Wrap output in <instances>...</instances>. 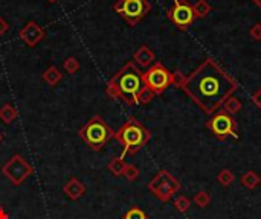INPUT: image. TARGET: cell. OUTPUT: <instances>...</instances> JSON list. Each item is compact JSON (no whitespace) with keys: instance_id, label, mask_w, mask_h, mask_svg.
<instances>
[{"instance_id":"obj_1","label":"cell","mask_w":261,"mask_h":219,"mask_svg":"<svg viewBox=\"0 0 261 219\" xmlns=\"http://www.w3.org/2000/svg\"><path fill=\"white\" fill-rule=\"evenodd\" d=\"M182 88L206 114L212 116L239 85L214 60L208 58L186 78Z\"/></svg>"},{"instance_id":"obj_2","label":"cell","mask_w":261,"mask_h":219,"mask_svg":"<svg viewBox=\"0 0 261 219\" xmlns=\"http://www.w3.org/2000/svg\"><path fill=\"white\" fill-rule=\"evenodd\" d=\"M142 87H144L142 72L133 61H129L109 81L106 87V94L110 99H120L127 105H134L137 104V94Z\"/></svg>"},{"instance_id":"obj_3","label":"cell","mask_w":261,"mask_h":219,"mask_svg":"<svg viewBox=\"0 0 261 219\" xmlns=\"http://www.w3.org/2000/svg\"><path fill=\"white\" fill-rule=\"evenodd\" d=\"M151 134L150 131L137 122L136 119H129L126 124L115 133V139L124 146V151L121 154V158L126 157V154H137L144 146L148 143Z\"/></svg>"},{"instance_id":"obj_4","label":"cell","mask_w":261,"mask_h":219,"mask_svg":"<svg viewBox=\"0 0 261 219\" xmlns=\"http://www.w3.org/2000/svg\"><path fill=\"white\" fill-rule=\"evenodd\" d=\"M80 139L92 151H101L115 137V131L107 125L101 116H92L78 131Z\"/></svg>"},{"instance_id":"obj_5","label":"cell","mask_w":261,"mask_h":219,"mask_svg":"<svg viewBox=\"0 0 261 219\" xmlns=\"http://www.w3.org/2000/svg\"><path fill=\"white\" fill-rule=\"evenodd\" d=\"M206 127L211 134L219 140L235 139L239 140V131H237V122L234 116L226 113L225 110H219L211 116L206 122Z\"/></svg>"},{"instance_id":"obj_6","label":"cell","mask_w":261,"mask_h":219,"mask_svg":"<svg viewBox=\"0 0 261 219\" xmlns=\"http://www.w3.org/2000/svg\"><path fill=\"white\" fill-rule=\"evenodd\" d=\"M180 187L179 180H176L168 170H159L156 177L148 183V190L162 203L170 201L173 195L180 190Z\"/></svg>"},{"instance_id":"obj_7","label":"cell","mask_w":261,"mask_h":219,"mask_svg":"<svg viewBox=\"0 0 261 219\" xmlns=\"http://www.w3.org/2000/svg\"><path fill=\"white\" fill-rule=\"evenodd\" d=\"M113 9L116 14H120L130 26H136V24L151 11V5L148 0H118L113 5Z\"/></svg>"},{"instance_id":"obj_8","label":"cell","mask_w":261,"mask_h":219,"mask_svg":"<svg viewBox=\"0 0 261 219\" xmlns=\"http://www.w3.org/2000/svg\"><path fill=\"white\" fill-rule=\"evenodd\" d=\"M171 79L173 73L162 63H154L151 67L147 69L145 73H142V82L154 94H160L167 90L171 85Z\"/></svg>"},{"instance_id":"obj_9","label":"cell","mask_w":261,"mask_h":219,"mask_svg":"<svg viewBox=\"0 0 261 219\" xmlns=\"http://www.w3.org/2000/svg\"><path fill=\"white\" fill-rule=\"evenodd\" d=\"M3 175L14 184V186H20L21 183H25V180L28 177L32 175L34 169L32 166L25 160V157L20 154H14L2 167Z\"/></svg>"},{"instance_id":"obj_10","label":"cell","mask_w":261,"mask_h":219,"mask_svg":"<svg viewBox=\"0 0 261 219\" xmlns=\"http://www.w3.org/2000/svg\"><path fill=\"white\" fill-rule=\"evenodd\" d=\"M168 18L177 29L186 31L194 23L196 17L189 2H186V0H173V6L168 11Z\"/></svg>"},{"instance_id":"obj_11","label":"cell","mask_w":261,"mask_h":219,"mask_svg":"<svg viewBox=\"0 0 261 219\" xmlns=\"http://www.w3.org/2000/svg\"><path fill=\"white\" fill-rule=\"evenodd\" d=\"M43 38H44V29L37 21L31 20L20 29V40L29 47H35Z\"/></svg>"},{"instance_id":"obj_12","label":"cell","mask_w":261,"mask_h":219,"mask_svg":"<svg viewBox=\"0 0 261 219\" xmlns=\"http://www.w3.org/2000/svg\"><path fill=\"white\" fill-rule=\"evenodd\" d=\"M154 52L148 46H140L137 51L134 52L133 55V61L139 66V67H144V69H148L154 64Z\"/></svg>"},{"instance_id":"obj_13","label":"cell","mask_w":261,"mask_h":219,"mask_svg":"<svg viewBox=\"0 0 261 219\" xmlns=\"http://www.w3.org/2000/svg\"><path fill=\"white\" fill-rule=\"evenodd\" d=\"M63 192L67 195L70 200H80L83 195L86 193V186L78 178H70L63 186Z\"/></svg>"},{"instance_id":"obj_14","label":"cell","mask_w":261,"mask_h":219,"mask_svg":"<svg viewBox=\"0 0 261 219\" xmlns=\"http://www.w3.org/2000/svg\"><path fill=\"white\" fill-rule=\"evenodd\" d=\"M61 79H63V75H61V72L55 66H51L49 69L43 73V81L47 85H51V87H55Z\"/></svg>"},{"instance_id":"obj_15","label":"cell","mask_w":261,"mask_h":219,"mask_svg":"<svg viewBox=\"0 0 261 219\" xmlns=\"http://www.w3.org/2000/svg\"><path fill=\"white\" fill-rule=\"evenodd\" d=\"M17 116H18V113L12 104H5L2 108H0V120H2L5 125H11L17 119Z\"/></svg>"},{"instance_id":"obj_16","label":"cell","mask_w":261,"mask_h":219,"mask_svg":"<svg viewBox=\"0 0 261 219\" xmlns=\"http://www.w3.org/2000/svg\"><path fill=\"white\" fill-rule=\"evenodd\" d=\"M242 108H243L242 101L239 99V97H235V96H229L228 99L223 102V110H225L226 113H229L231 116H234V114H237V113H240Z\"/></svg>"},{"instance_id":"obj_17","label":"cell","mask_w":261,"mask_h":219,"mask_svg":"<svg viewBox=\"0 0 261 219\" xmlns=\"http://www.w3.org/2000/svg\"><path fill=\"white\" fill-rule=\"evenodd\" d=\"M240 181H242L243 187L252 190V189H255L261 183V178H260V175L255 172V170H248V172L243 174V177H242Z\"/></svg>"},{"instance_id":"obj_18","label":"cell","mask_w":261,"mask_h":219,"mask_svg":"<svg viewBox=\"0 0 261 219\" xmlns=\"http://www.w3.org/2000/svg\"><path fill=\"white\" fill-rule=\"evenodd\" d=\"M126 166H127V163L124 161V158L116 157V158H113V160L107 164V169L110 170L112 175H115V177H123V175H124Z\"/></svg>"},{"instance_id":"obj_19","label":"cell","mask_w":261,"mask_h":219,"mask_svg":"<svg viewBox=\"0 0 261 219\" xmlns=\"http://www.w3.org/2000/svg\"><path fill=\"white\" fill-rule=\"evenodd\" d=\"M191 6H193V12H194L196 18H203L211 12V5L206 2V0H196V3Z\"/></svg>"},{"instance_id":"obj_20","label":"cell","mask_w":261,"mask_h":219,"mask_svg":"<svg viewBox=\"0 0 261 219\" xmlns=\"http://www.w3.org/2000/svg\"><path fill=\"white\" fill-rule=\"evenodd\" d=\"M156 94L148 88V87H142L140 88V91H139V94H137V104H140V105H147V104H150L151 101H153V97H154Z\"/></svg>"},{"instance_id":"obj_21","label":"cell","mask_w":261,"mask_h":219,"mask_svg":"<svg viewBox=\"0 0 261 219\" xmlns=\"http://www.w3.org/2000/svg\"><path fill=\"white\" fill-rule=\"evenodd\" d=\"M217 181L223 186V187H228L234 183V174L231 172L229 169H222L219 175H217Z\"/></svg>"},{"instance_id":"obj_22","label":"cell","mask_w":261,"mask_h":219,"mask_svg":"<svg viewBox=\"0 0 261 219\" xmlns=\"http://www.w3.org/2000/svg\"><path fill=\"white\" fill-rule=\"evenodd\" d=\"M174 207H176L177 212L186 213L189 210V207H191V201H189V198H186L185 195H180V197H177L174 200Z\"/></svg>"},{"instance_id":"obj_23","label":"cell","mask_w":261,"mask_h":219,"mask_svg":"<svg viewBox=\"0 0 261 219\" xmlns=\"http://www.w3.org/2000/svg\"><path fill=\"white\" fill-rule=\"evenodd\" d=\"M63 67H64V70L69 73V75H74V73H77L80 70V61L77 58H74V57H69V58H66Z\"/></svg>"},{"instance_id":"obj_24","label":"cell","mask_w":261,"mask_h":219,"mask_svg":"<svg viewBox=\"0 0 261 219\" xmlns=\"http://www.w3.org/2000/svg\"><path fill=\"white\" fill-rule=\"evenodd\" d=\"M124 219H148V216L145 215L144 210H140L139 207H133L124 215Z\"/></svg>"},{"instance_id":"obj_25","label":"cell","mask_w":261,"mask_h":219,"mask_svg":"<svg viewBox=\"0 0 261 219\" xmlns=\"http://www.w3.org/2000/svg\"><path fill=\"white\" fill-rule=\"evenodd\" d=\"M124 177H126L129 181L137 180V177H139V169H137V166H134V164H127L126 169H124Z\"/></svg>"},{"instance_id":"obj_26","label":"cell","mask_w":261,"mask_h":219,"mask_svg":"<svg viewBox=\"0 0 261 219\" xmlns=\"http://www.w3.org/2000/svg\"><path fill=\"white\" fill-rule=\"evenodd\" d=\"M194 203L199 206V207H206L209 203H211V197H209V193L208 192H199L196 193V197H194Z\"/></svg>"},{"instance_id":"obj_27","label":"cell","mask_w":261,"mask_h":219,"mask_svg":"<svg viewBox=\"0 0 261 219\" xmlns=\"http://www.w3.org/2000/svg\"><path fill=\"white\" fill-rule=\"evenodd\" d=\"M185 81H186V76L183 75L182 72H176V73H173L171 85H174L176 88H182V87H183V84H185Z\"/></svg>"},{"instance_id":"obj_28","label":"cell","mask_w":261,"mask_h":219,"mask_svg":"<svg viewBox=\"0 0 261 219\" xmlns=\"http://www.w3.org/2000/svg\"><path fill=\"white\" fill-rule=\"evenodd\" d=\"M249 35H251L255 41H260V40H261V24H260V23H255L254 26L249 29Z\"/></svg>"},{"instance_id":"obj_29","label":"cell","mask_w":261,"mask_h":219,"mask_svg":"<svg viewBox=\"0 0 261 219\" xmlns=\"http://www.w3.org/2000/svg\"><path fill=\"white\" fill-rule=\"evenodd\" d=\"M252 102H254L258 108H261V87L252 94Z\"/></svg>"},{"instance_id":"obj_30","label":"cell","mask_w":261,"mask_h":219,"mask_svg":"<svg viewBox=\"0 0 261 219\" xmlns=\"http://www.w3.org/2000/svg\"><path fill=\"white\" fill-rule=\"evenodd\" d=\"M8 29H9V24H8V21H6L3 17H0V37H2L3 34H6V32H8Z\"/></svg>"},{"instance_id":"obj_31","label":"cell","mask_w":261,"mask_h":219,"mask_svg":"<svg viewBox=\"0 0 261 219\" xmlns=\"http://www.w3.org/2000/svg\"><path fill=\"white\" fill-rule=\"evenodd\" d=\"M0 219H9V216L6 215V212L3 210L2 206H0Z\"/></svg>"},{"instance_id":"obj_32","label":"cell","mask_w":261,"mask_h":219,"mask_svg":"<svg viewBox=\"0 0 261 219\" xmlns=\"http://www.w3.org/2000/svg\"><path fill=\"white\" fill-rule=\"evenodd\" d=\"M252 2H254L257 6H260V8H261V0H252Z\"/></svg>"},{"instance_id":"obj_33","label":"cell","mask_w":261,"mask_h":219,"mask_svg":"<svg viewBox=\"0 0 261 219\" xmlns=\"http://www.w3.org/2000/svg\"><path fill=\"white\" fill-rule=\"evenodd\" d=\"M47 2H49V3H57L58 0H47Z\"/></svg>"},{"instance_id":"obj_34","label":"cell","mask_w":261,"mask_h":219,"mask_svg":"<svg viewBox=\"0 0 261 219\" xmlns=\"http://www.w3.org/2000/svg\"><path fill=\"white\" fill-rule=\"evenodd\" d=\"M0 142H2V134H0Z\"/></svg>"},{"instance_id":"obj_35","label":"cell","mask_w":261,"mask_h":219,"mask_svg":"<svg viewBox=\"0 0 261 219\" xmlns=\"http://www.w3.org/2000/svg\"><path fill=\"white\" fill-rule=\"evenodd\" d=\"M260 219H261V218H260Z\"/></svg>"}]
</instances>
